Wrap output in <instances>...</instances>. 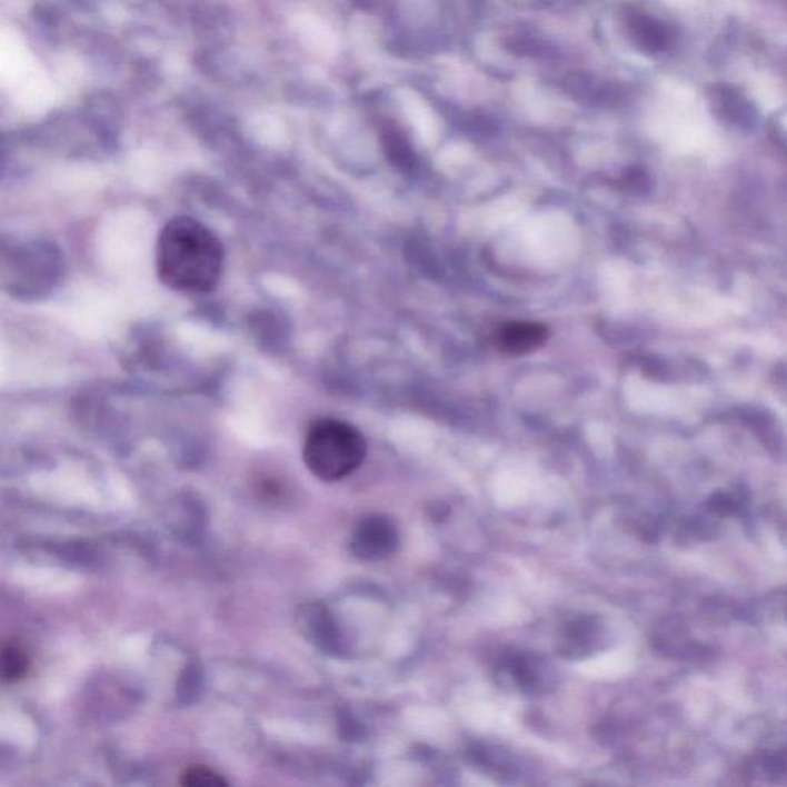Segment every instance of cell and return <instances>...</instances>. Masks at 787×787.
Here are the masks:
<instances>
[{"label":"cell","instance_id":"5b68a950","mask_svg":"<svg viewBox=\"0 0 787 787\" xmlns=\"http://www.w3.org/2000/svg\"><path fill=\"white\" fill-rule=\"evenodd\" d=\"M549 339V329L544 323L514 320L500 325L494 332L492 345L500 355L519 357L531 355Z\"/></svg>","mask_w":787,"mask_h":787},{"label":"cell","instance_id":"8fae6325","mask_svg":"<svg viewBox=\"0 0 787 787\" xmlns=\"http://www.w3.org/2000/svg\"><path fill=\"white\" fill-rule=\"evenodd\" d=\"M383 143L385 148H387L389 158H391L394 162L400 165H407L411 162L412 156L411 151H409L407 140L401 138V135H399V132L394 130L385 131Z\"/></svg>","mask_w":787,"mask_h":787},{"label":"cell","instance_id":"7c38bea8","mask_svg":"<svg viewBox=\"0 0 787 787\" xmlns=\"http://www.w3.org/2000/svg\"><path fill=\"white\" fill-rule=\"evenodd\" d=\"M360 10L375 11L379 8H387L388 0H352Z\"/></svg>","mask_w":787,"mask_h":787},{"label":"cell","instance_id":"8992f818","mask_svg":"<svg viewBox=\"0 0 787 787\" xmlns=\"http://www.w3.org/2000/svg\"><path fill=\"white\" fill-rule=\"evenodd\" d=\"M626 27H628L630 39L636 43L638 50L646 54L661 53L669 47V34L666 27L641 11H630L626 16Z\"/></svg>","mask_w":787,"mask_h":787},{"label":"cell","instance_id":"6da1fadb","mask_svg":"<svg viewBox=\"0 0 787 787\" xmlns=\"http://www.w3.org/2000/svg\"><path fill=\"white\" fill-rule=\"evenodd\" d=\"M223 247L219 237L191 217H176L165 225L158 242L160 280L176 291L203 295L220 282Z\"/></svg>","mask_w":787,"mask_h":787},{"label":"cell","instance_id":"30bf717a","mask_svg":"<svg viewBox=\"0 0 787 787\" xmlns=\"http://www.w3.org/2000/svg\"><path fill=\"white\" fill-rule=\"evenodd\" d=\"M180 785L188 787H220L228 786V783L223 780L222 775L215 773L210 768H205V766H192L183 770L180 775Z\"/></svg>","mask_w":787,"mask_h":787},{"label":"cell","instance_id":"7a4b0ae2","mask_svg":"<svg viewBox=\"0 0 787 787\" xmlns=\"http://www.w3.org/2000/svg\"><path fill=\"white\" fill-rule=\"evenodd\" d=\"M367 457V441L347 421L317 420L305 439L303 460L317 479L337 481L356 471Z\"/></svg>","mask_w":787,"mask_h":787},{"label":"cell","instance_id":"3957f363","mask_svg":"<svg viewBox=\"0 0 787 787\" xmlns=\"http://www.w3.org/2000/svg\"><path fill=\"white\" fill-rule=\"evenodd\" d=\"M399 529L387 516L372 514L361 519L351 537V551L363 561H380L399 548Z\"/></svg>","mask_w":787,"mask_h":787},{"label":"cell","instance_id":"9c48e42d","mask_svg":"<svg viewBox=\"0 0 787 787\" xmlns=\"http://www.w3.org/2000/svg\"><path fill=\"white\" fill-rule=\"evenodd\" d=\"M714 103L725 112L726 118L734 122H750L754 111L750 110V103L745 98H741L733 88H717L714 92Z\"/></svg>","mask_w":787,"mask_h":787},{"label":"cell","instance_id":"ba28073f","mask_svg":"<svg viewBox=\"0 0 787 787\" xmlns=\"http://www.w3.org/2000/svg\"><path fill=\"white\" fill-rule=\"evenodd\" d=\"M597 625L590 620H578L566 626L561 638V650L568 657L585 656L596 646Z\"/></svg>","mask_w":787,"mask_h":787},{"label":"cell","instance_id":"52a82bcc","mask_svg":"<svg viewBox=\"0 0 787 787\" xmlns=\"http://www.w3.org/2000/svg\"><path fill=\"white\" fill-rule=\"evenodd\" d=\"M31 660L27 649L18 640L3 641L0 650V677L7 685L23 680L30 673Z\"/></svg>","mask_w":787,"mask_h":787},{"label":"cell","instance_id":"277c9868","mask_svg":"<svg viewBox=\"0 0 787 787\" xmlns=\"http://www.w3.org/2000/svg\"><path fill=\"white\" fill-rule=\"evenodd\" d=\"M499 678L509 688L525 694H537L551 681L548 663L532 654H511L499 665Z\"/></svg>","mask_w":787,"mask_h":787}]
</instances>
